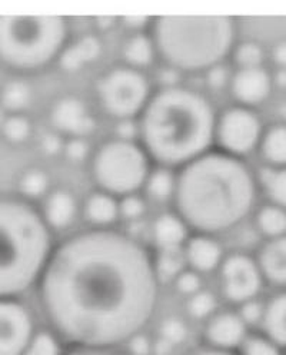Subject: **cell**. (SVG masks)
Instances as JSON below:
<instances>
[{
  "instance_id": "5b68a950",
  "label": "cell",
  "mask_w": 286,
  "mask_h": 355,
  "mask_svg": "<svg viewBox=\"0 0 286 355\" xmlns=\"http://www.w3.org/2000/svg\"><path fill=\"white\" fill-rule=\"evenodd\" d=\"M150 35L158 56L179 72H206L232 53L236 24L228 16H159Z\"/></svg>"
},
{
  "instance_id": "7402d4cb",
  "label": "cell",
  "mask_w": 286,
  "mask_h": 355,
  "mask_svg": "<svg viewBox=\"0 0 286 355\" xmlns=\"http://www.w3.org/2000/svg\"><path fill=\"white\" fill-rule=\"evenodd\" d=\"M33 98V87L24 78H10L0 85V110L5 115H25Z\"/></svg>"
},
{
  "instance_id": "c3c4849f",
  "label": "cell",
  "mask_w": 286,
  "mask_h": 355,
  "mask_svg": "<svg viewBox=\"0 0 286 355\" xmlns=\"http://www.w3.org/2000/svg\"><path fill=\"white\" fill-rule=\"evenodd\" d=\"M272 80L278 87L286 89V69H278Z\"/></svg>"
},
{
  "instance_id": "f6af8a7d",
  "label": "cell",
  "mask_w": 286,
  "mask_h": 355,
  "mask_svg": "<svg viewBox=\"0 0 286 355\" xmlns=\"http://www.w3.org/2000/svg\"><path fill=\"white\" fill-rule=\"evenodd\" d=\"M63 355H122L114 348H87V347H73L69 351H64Z\"/></svg>"
},
{
  "instance_id": "e0dca14e",
  "label": "cell",
  "mask_w": 286,
  "mask_h": 355,
  "mask_svg": "<svg viewBox=\"0 0 286 355\" xmlns=\"http://www.w3.org/2000/svg\"><path fill=\"white\" fill-rule=\"evenodd\" d=\"M152 239L158 251L184 250L190 236V228L186 222L173 212H165L155 218L152 224Z\"/></svg>"
},
{
  "instance_id": "ffe728a7",
  "label": "cell",
  "mask_w": 286,
  "mask_h": 355,
  "mask_svg": "<svg viewBox=\"0 0 286 355\" xmlns=\"http://www.w3.org/2000/svg\"><path fill=\"white\" fill-rule=\"evenodd\" d=\"M83 216L93 230H111L120 218L119 198L96 189L84 199Z\"/></svg>"
},
{
  "instance_id": "f1b7e54d",
  "label": "cell",
  "mask_w": 286,
  "mask_h": 355,
  "mask_svg": "<svg viewBox=\"0 0 286 355\" xmlns=\"http://www.w3.org/2000/svg\"><path fill=\"white\" fill-rule=\"evenodd\" d=\"M33 133V123L30 118L25 115H5L0 121V137L13 146L26 144Z\"/></svg>"
},
{
  "instance_id": "7c38bea8",
  "label": "cell",
  "mask_w": 286,
  "mask_h": 355,
  "mask_svg": "<svg viewBox=\"0 0 286 355\" xmlns=\"http://www.w3.org/2000/svg\"><path fill=\"white\" fill-rule=\"evenodd\" d=\"M49 122L55 132L66 138L91 137L96 129V119L87 105L78 96H62L49 110Z\"/></svg>"
},
{
  "instance_id": "f907efd6",
  "label": "cell",
  "mask_w": 286,
  "mask_h": 355,
  "mask_svg": "<svg viewBox=\"0 0 286 355\" xmlns=\"http://www.w3.org/2000/svg\"><path fill=\"white\" fill-rule=\"evenodd\" d=\"M279 116L282 119V123L286 125V103H283L282 106H279Z\"/></svg>"
},
{
  "instance_id": "5bb4252c",
  "label": "cell",
  "mask_w": 286,
  "mask_h": 355,
  "mask_svg": "<svg viewBox=\"0 0 286 355\" xmlns=\"http://www.w3.org/2000/svg\"><path fill=\"white\" fill-rule=\"evenodd\" d=\"M272 85V76L265 68H255L238 69L231 79L229 87L238 105L252 109L268 99Z\"/></svg>"
},
{
  "instance_id": "44dd1931",
  "label": "cell",
  "mask_w": 286,
  "mask_h": 355,
  "mask_svg": "<svg viewBox=\"0 0 286 355\" xmlns=\"http://www.w3.org/2000/svg\"><path fill=\"white\" fill-rule=\"evenodd\" d=\"M260 328L263 336L286 351V290L275 294L265 304Z\"/></svg>"
},
{
  "instance_id": "ee69618b",
  "label": "cell",
  "mask_w": 286,
  "mask_h": 355,
  "mask_svg": "<svg viewBox=\"0 0 286 355\" xmlns=\"http://www.w3.org/2000/svg\"><path fill=\"white\" fill-rule=\"evenodd\" d=\"M122 21L127 29L132 31V33H139L152 26L153 19H149L148 16H123Z\"/></svg>"
},
{
  "instance_id": "f546056e",
  "label": "cell",
  "mask_w": 286,
  "mask_h": 355,
  "mask_svg": "<svg viewBox=\"0 0 286 355\" xmlns=\"http://www.w3.org/2000/svg\"><path fill=\"white\" fill-rule=\"evenodd\" d=\"M153 262H155V270L159 281L162 278L173 281L185 268H188L184 250L158 251L157 255L153 257Z\"/></svg>"
},
{
  "instance_id": "484cf974",
  "label": "cell",
  "mask_w": 286,
  "mask_h": 355,
  "mask_svg": "<svg viewBox=\"0 0 286 355\" xmlns=\"http://www.w3.org/2000/svg\"><path fill=\"white\" fill-rule=\"evenodd\" d=\"M17 192L25 201L33 204L51 192V178L42 168H28L17 178Z\"/></svg>"
},
{
  "instance_id": "681fc988",
  "label": "cell",
  "mask_w": 286,
  "mask_h": 355,
  "mask_svg": "<svg viewBox=\"0 0 286 355\" xmlns=\"http://www.w3.org/2000/svg\"><path fill=\"white\" fill-rule=\"evenodd\" d=\"M114 21H115V17H98L96 24L102 31H106L114 25Z\"/></svg>"
},
{
  "instance_id": "ab89813d",
  "label": "cell",
  "mask_w": 286,
  "mask_h": 355,
  "mask_svg": "<svg viewBox=\"0 0 286 355\" xmlns=\"http://www.w3.org/2000/svg\"><path fill=\"white\" fill-rule=\"evenodd\" d=\"M231 79L232 76H229V72L224 63L216 64L206 71V83L213 91H221V89L231 83Z\"/></svg>"
},
{
  "instance_id": "83f0119b",
  "label": "cell",
  "mask_w": 286,
  "mask_h": 355,
  "mask_svg": "<svg viewBox=\"0 0 286 355\" xmlns=\"http://www.w3.org/2000/svg\"><path fill=\"white\" fill-rule=\"evenodd\" d=\"M256 228L267 239L286 235V209L268 204L259 208L256 214Z\"/></svg>"
},
{
  "instance_id": "8fae6325",
  "label": "cell",
  "mask_w": 286,
  "mask_h": 355,
  "mask_svg": "<svg viewBox=\"0 0 286 355\" xmlns=\"http://www.w3.org/2000/svg\"><path fill=\"white\" fill-rule=\"evenodd\" d=\"M35 334L29 308L17 298H0V355H24Z\"/></svg>"
},
{
  "instance_id": "4316f807",
  "label": "cell",
  "mask_w": 286,
  "mask_h": 355,
  "mask_svg": "<svg viewBox=\"0 0 286 355\" xmlns=\"http://www.w3.org/2000/svg\"><path fill=\"white\" fill-rule=\"evenodd\" d=\"M259 184L271 204L286 209V166L275 168L265 165L259 172Z\"/></svg>"
},
{
  "instance_id": "4fadbf2b",
  "label": "cell",
  "mask_w": 286,
  "mask_h": 355,
  "mask_svg": "<svg viewBox=\"0 0 286 355\" xmlns=\"http://www.w3.org/2000/svg\"><path fill=\"white\" fill-rule=\"evenodd\" d=\"M248 337V327L238 313L225 311L212 315L205 327V340L208 347L232 351L239 349Z\"/></svg>"
},
{
  "instance_id": "9a60e30c",
  "label": "cell",
  "mask_w": 286,
  "mask_h": 355,
  "mask_svg": "<svg viewBox=\"0 0 286 355\" xmlns=\"http://www.w3.org/2000/svg\"><path fill=\"white\" fill-rule=\"evenodd\" d=\"M186 266L197 274H208L219 270L224 261L221 243L212 235L193 234L189 236L184 247Z\"/></svg>"
},
{
  "instance_id": "ba28073f",
  "label": "cell",
  "mask_w": 286,
  "mask_h": 355,
  "mask_svg": "<svg viewBox=\"0 0 286 355\" xmlns=\"http://www.w3.org/2000/svg\"><path fill=\"white\" fill-rule=\"evenodd\" d=\"M95 89L102 109L116 121L138 119L153 95L142 71L126 64L106 71Z\"/></svg>"
},
{
  "instance_id": "277c9868",
  "label": "cell",
  "mask_w": 286,
  "mask_h": 355,
  "mask_svg": "<svg viewBox=\"0 0 286 355\" xmlns=\"http://www.w3.org/2000/svg\"><path fill=\"white\" fill-rule=\"evenodd\" d=\"M53 248L39 208L0 193V298H17L36 286Z\"/></svg>"
},
{
  "instance_id": "6da1fadb",
  "label": "cell",
  "mask_w": 286,
  "mask_h": 355,
  "mask_svg": "<svg viewBox=\"0 0 286 355\" xmlns=\"http://www.w3.org/2000/svg\"><path fill=\"white\" fill-rule=\"evenodd\" d=\"M36 288L51 329L73 347L127 344L143 332L159 301L153 255L112 228H89L55 245Z\"/></svg>"
},
{
  "instance_id": "ac0fdd59",
  "label": "cell",
  "mask_w": 286,
  "mask_h": 355,
  "mask_svg": "<svg viewBox=\"0 0 286 355\" xmlns=\"http://www.w3.org/2000/svg\"><path fill=\"white\" fill-rule=\"evenodd\" d=\"M102 49V42L95 35H83L72 43L68 42L57 59L60 69L68 73L79 72L98 60Z\"/></svg>"
},
{
  "instance_id": "b9f144b4",
  "label": "cell",
  "mask_w": 286,
  "mask_h": 355,
  "mask_svg": "<svg viewBox=\"0 0 286 355\" xmlns=\"http://www.w3.org/2000/svg\"><path fill=\"white\" fill-rule=\"evenodd\" d=\"M63 146L64 141L62 139V135H59L55 130L46 133L40 141V149L43 153L48 155V157H55V155L63 152Z\"/></svg>"
},
{
  "instance_id": "74e56055",
  "label": "cell",
  "mask_w": 286,
  "mask_h": 355,
  "mask_svg": "<svg viewBox=\"0 0 286 355\" xmlns=\"http://www.w3.org/2000/svg\"><path fill=\"white\" fill-rule=\"evenodd\" d=\"M263 311H265V304H262L255 298L239 305L238 314L242 320H244L247 327H253V325L260 327L262 318H263Z\"/></svg>"
},
{
  "instance_id": "30bf717a",
  "label": "cell",
  "mask_w": 286,
  "mask_h": 355,
  "mask_svg": "<svg viewBox=\"0 0 286 355\" xmlns=\"http://www.w3.org/2000/svg\"><path fill=\"white\" fill-rule=\"evenodd\" d=\"M263 277L256 258L247 254H232L219 266V285L224 297L238 305L255 300L262 290Z\"/></svg>"
},
{
  "instance_id": "d4e9b609",
  "label": "cell",
  "mask_w": 286,
  "mask_h": 355,
  "mask_svg": "<svg viewBox=\"0 0 286 355\" xmlns=\"http://www.w3.org/2000/svg\"><path fill=\"white\" fill-rule=\"evenodd\" d=\"M143 189L157 202L173 201L176 189V172L172 168L157 165L152 168Z\"/></svg>"
},
{
  "instance_id": "8d00e7d4",
  "label": "cell",
  "mask_w": 286,
  "mask_h": 355,
  "mask_svg": "<svg viewBox=\"0 0 286 355\" xmlns=\"http://www.w3.org/2000/svg\"><path fill=\"white\" fill-rule=\"evenodd\" d=\"M173 286L176 291L185 295L186 298L204 290L201 274H197L196 271H193L190 268H185L178 277L173 279Z\"/></svg>"
},
{
  "instance_id": "2e32d148",
  "label": "cell",
  "mask_w": 286,
  "mask_h": 355,
  "mask_svg": "<svg viewBox=\"0 0 286 355\" xmlns=\"http://www.w3.org/2000/svg\"><path fill=\"white\" fill-rule=\"evenodd\" d=\"M40 215L51 231L68 230L78 215L76 198L68 189H52L42 201Z\"/></svg>"
},
{
  "instance_id": "3957f363",
  "label": "cell",
  "mask_w": 286,
  "mask_h": 355,
  "mask_svg": "<svg viewBox=\"0 0 286 355\" xmlns=\"http://www.w3.org/2000/svg\"><path fill=\"white\" fill-rule=\"evenodd\" d=\"M138 121L139 142L155 165L181 169L215 144L216 115L211 102L181 85L153 94Z\"/></svg>"
},
{
  "instance_id": "cb8c5ba5",
  "label": "cell",
  "mask_w": 286,
  "mask_h": 355,
  "mask_svg": "<svg viewBox=\"0 0 286 355\" xmlns=\"http://www.w3.org/2000/svg\"><path fill=\"white\" fill-rule=\"evenodd\" d=\"M258 149L268 166H286V125L276 123L263 130Z\"/></svg>"
},
{
  "instance_id": "60d3db41",
  "label": "cell",
  "mask_w": 286,
  "mask_h": 355,
  "mask_svg": "<svg viewBox=\"0 0 286 355\" xmlns=\"http://www.w3.org/2000/svg\"><path fill=\"white\" fill-rule=\"evenodd\" d=\"M115 132H116L115 138H118V139H122V141H132V142H139V137H141L139 121H138V119H123V121H118Z\"/></svg>"
},
{
  "instance_id": "7a4b0ae2",
  "label": "cell",
  "mask_w": 286,
  "mask_h": 355,
  "mask_svg": "<svg viewBox=\"0 0 286 355\" xmlns=\"http://www.w3.org/2000/svg\"><path fill=\"white\" fill-rule=\"evenodd\" d=\"M255 198L256 180L247 164L217 149L176 172L175 212L195 234L232 230L249 215Z\"/></svg>"
},
{
  "instance_id": "d6986e66",
  "label": "cell",
  "mask_w": 286,
  "mask_h": 355,
  "mask_svg": "<svg viewBox=\"0 0 286 355\" xmlns=\"http://www.w3.org/2000/svg\"><path fill=\"white\" fill-rule=\"evenodd\" d=\"M256 262L263 279L286 288V235L267 239L258 252Z\"/></svg>"
},
{
  "instance_id": "816d5d0a",
  "label": "cell",
  "mask_w": 286,
  "mask_h": 355,
  "mask_svg": "<svg viewBox=\"0 0 286 355\" xmlns=\"http://www.w3.org/2000/svg\"><path fill=\"white\" fill-rule=\"evenodd\" d=\"M282 355H286V351H283V354Z\"/></svg>"
},
{
  "instance_id": "bcb514c9",
  "label": "cell",
  "mask_w": 286,
  "mask_h": 355,
  "mask_svg": "<svg viewBox=\"0 0 286 355\" xmlns=\"http://www.w3.org/2000/svg\"><path fill=\"white\" fill-rule=\"evenodd\" d=\"M272 59L279 69H286V40H280L275 44Z\"/></svg>"
},
{
  "instance_id": "d590c367",
  "label": "cell",
  "mask_w": 286,
  "mask_h": 355,
  "mask_svg": "<svg viewBox=\"0 0 286 355\" xmlns=\"http://www.w3.org/2000/svg\"><path fill=\"white\" fill-rule=\"evenodd\" d=\"M146 212V202L139 193H132L119 198V215L125 220L136 222Z\"/></svg>"
},
{
  "instance_id": "603a6c76",
  "label": "cell",
  "mask_w": 286,
  "mask_h": 355,
  "mask_svg": "<svg viewBox=\"0 0 286 355\" xmlns=\"http://www.w3.org/2000/svg\"><path fill=\"white\" fill-rule=\"evenodd\" d=\"M155 56H158V51L150 32L132 33L122 46L125 64L136 71H142L150 66Z\"/></svg>"
},
{
  "instance_id": "7bdbcfd3",
  "label": "cell",
  "mask_w": 286,
  "mask_h": 355,
  "mask_svg": "<svg viewBox=\"0 0 286 355\" xmlns=\"http://www.w3.org/2000/svg\"><path fill=\"white\" fill-rule=\"evenodd\" d=\"M127 348L132 355H149L153 352V343L141 332L127 343Z\"/></svg>"
},
{
  "instance_id": "e575fe53",
  "label": "cell",
  "mask_w": 286,
  "mask_h": 355,
  "mask_svg": "<svg viewBox=\"0 0 286 355\" xmlns=\"http://www.w3.org/2000/svg\"><path fill=\"white\" fill-rule=\"evenodd\" d=\"M239 355H282L283 351L263 334L248 336L239 348Z\"/></svg>"
},
{
  "instance_id": "7dc6e473",
  "label": "cell",
  "mask_w": 286,
  "mask_h": 355,
  "mask_svg": "<svg viewBox=\"0 0 286 355\" xmlns=\"http://www.w3.org/2000/svg\"><path fill=\"white\" fill-rule=\"evenodd\" d=\"M189 355H239L235 354L232 351H222V349H216L212 347H202V348H197L195 351H192Z\"/></svg>"
},
{
  "instance_id": "52a82bcc",
  "label": "cell",
  "mask_w": 286,
  "mask_h": 355,
  "mask_svg": "<svg viewBox=\"0 0 286 355\" xmlns=\"http://www.w3.org/2000/svg\"><path fill=\"white\" fill-rule=\"evenodd\" d=\"M152 159L141 142L118 138L103 142L91 162L96 189L116 198L138 193L152 171Z\"/></svg>"
},
{
  "instance_id": "d6a6232c",
  "label": "cell",
  "mask_w": 286,
  "mask_h": 355,
  "mask_svg": "<svg viewBox=\"0 0 286 355\" xmlns=\"http://www.w3.org/2000/svg\"><path fill=\"white\" fill-rule=\"evenodd\" d=\"M216 297L206 290H201L186 298V311L193 320H209L216 314Z\"/></svg>"
},
{
  "instance_id": "4dcf8cb0",
  "label": "cell",
  "mask_w": 286,
  "mask_h": 355,
  "mask_svg": "<svg viewBox=\"0 0 286 355\" xmlns=\"http://www.w3.org/2000/svg\"><path fill=\"white\" fill-rule=\"evenodd\" d=\"M233 62L236 63L238 69H255L263 68V60H265V52L259 43L252 40H245L236 43L232 51Z\"/></svg>"
},
{
  "instance_id": "836d02e7",
  "label": "cell",
  "mask_w": 286,
  "mask_h": 355,
  "mask_svg": "<svg viewBox=\"0 0 286 355\" xmlns=\"http://www.w3.org/2000/svg\"><path fill=\"white\" fill-rule=\"evenodd\" d=\"M188 338V327L186 324L176 317H169L162 321L159 327V340L165 341L170 347L181 345Z\"/></svg>"
},
{
  "instance_id": "1f68e13d",
  "label": "cell",
  "mask_w": 286,
  "mask_h": 355,
  "mask_svg": "<svg viewBox=\"0 0 286 355\" xmlns=\"http://www.w3.org/2000/svg\"><path fill=\"white\" fill-rule=\"evenodd\" d=\"M62 340L52 329L36 331L24 355H63Z\"/></svg>"
},
{
  "instance_id": "9c48e42d",
  "label": "cell",
  "mask_w": 286,
  "mask_h": 355,
  "mask_svg": "<svg viewBox=\"0 0 286 355\" xmlns=\"http://www.w3.org/2000/svg\"><path fill=\"white\" fill-rule=\"evenodd\" d=\"M263 128L251 107L235 105L216 116L215 144L217 150L242 159L259 148Z\"/></svg>"
},
{
  "instance_id": "8992f818",
  "label": "cell",
  "mask_w": 286,
  "mask_h": 355,
  "mask_svg": "<svg viewBox=\"0 0 286 355\" xmlns=\"http://www.w3.org/2000/svg\"><path fill=\"white\" fill-rule=\"evenodd\" d=\"M68 37L60 16H0V64L16 73L42 71L59 59Z\"/></svg>"
},
{
  "instance_id": "f35d334b",
  "label": "cell",
  "mask_w": 286,
  "mask_h": 355,
  "mask_svg": "<svg viewBox=\"0 0 286 355\" xmlns=\"http://www.w3.org/2000/svg\"><path fill=\"white\" fill-rule=\"evenodd\" d=\"M89 144L83 138H69L64 141L63 155L73 162L84 161L87 155H89Z\"/></svg>"
}]
</instances>
